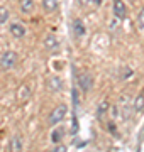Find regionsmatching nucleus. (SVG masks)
Instances as JSON below:
<instances>
[{
    "instance_id": "ddd939ff",
    "label": "nucleus",
    "mask_w": 144,
    "mask_h": 152,
    "mask_svg": "<svg viewBox=\"0 0 144 152\" xmlns=\"http://www.w3.org/2000/svg\"><path fill=\"white\" fill-rule=\"evenodd\" d=\"M9 17H10L9 9H7V7H0V26H2V24H5V22L9 20Z\"/></svg>"
},
{
    "instance_id": "6ab92c4d",
    "label": "nucleus",
    "mask_w": 144,
    "mask_h": 152,
    "mask_svg": "<svg viewBox=\"0 0 144 152\" xmlns=\"http://www.w3.org/2000/svg\"><path fill=\"white\" fill-rule=\"evenodd\" d=\"M82 2H95L97 5H100V0H82Z\"/></svg>"
},
{
    "instance_id": "20e7f679",
    "label": "nucleus",
    "mask_w": 144,
    "mask_h": 152,
    "mask_svg": "<svg viewBox=\"0 0 144 152\" xmlns=\"http://www.w3.org/2000/svg\"><path fill=\"white\" fill-rule=\"evenodd\" d=\"M114 14H115L117 19H126L127 9H126V4L122 0H114Z\"/></svg>"
},
{
    "instance_id": "dca6fc26",
    "label": "nucleus",
    "mask_w": 144,
    "mask_h": 152,
    "mask_svg": "<svg viewBox=\"0 0 144 152\" xmlns=\"http://www.w3.org/2000/svg\"><path fill=\"white\" fill-rule=\"evenodd\" d=\"M19 96H21V100H27L29 98V88L27 86H21V90H19Z\"/></svg>"
},
{
    "instance_id": "a211bd4d",
    "label": "nucleus",
    "mask_w": 144,
    "mask_h": 152,
    "mask_svg": "<svg viewBox=\"0 0 144 152\" xmlns=\"http://www.w3.org/2000/svg\"><path fill=\"white\" fill-rule=\"evenodd\" d=\"M63 151H66V147H63V145H58V147H56V152H63Z\"/></svg>"
},
{
    "instance_id": "2eb2a0df",
    "label": "nucleus",
    "mask_w": 144,
    "mask_h": 152,
    "mask_svg": "<svg viewBox=\"0 0 144 152\" xmlns=\"http://www.w3.org/2000/svg\"><path fill=\"white\" fill-rule=\"evenodd\" d=\"M107 108H109V103H107V102H104V103H100L98 112H97V115H98V118H102V117H104V113L107 112Z\"/></svg>"
},
{
    "instance_id": "f257e3e1",
    "label": "nucleus",
    "mask_w": 144,
    "mask_h": 152,
    "mask_svg": "<svg viewBox=\"0 0 144 152\" xmlns=\"http://www.w3.org/2000/svg\"><path fill=\"white\" fill-rule=\"evenodd\" d=\"M15 63H17V54L14 51H7V53H4L2 58H0V68L5 69V71L12 69V68L15 66Z\"/></svg>"
},
{
    "instance_id": "4468645a",
    "label": "nucleus",
    "mask_w": 144,
    "mask_h": 152,
    "mask_svg": "<svg viewBox=\"0 0 144 152\" xmlns=\"http://www.w3.org/2000/svg\"><path fill=\"white\" fill-rule=\"evenodd\" d=\"M137 27L144 32V9H141V12L137 15Z\"/></svg>"
},
{
    "instance_id": "1a4fd4ad",
    "label": "nucleus",
    "mask_w": 144,
    "mask_h": 152,
    "mask_svg": "<svg viewBox=\"0 0 144 152\" xmlns=\"http://www.w3.org/2000/svg\"><path fill=\"white\" fill-rule=\"evenodd\" d=\"M43 7L46 12H53L58 9V0H43Z\"/></svg>"
},
{
    "instance_id": "6e6552de",
    "label": "nucleus",
    "mask_w": 144,
    "mask_h": 152,
    "mask_svg": "<svg viewBox=\"0 0 144 152\" xmlns=\"http://www.w3.org/2000/svg\"><path fill=\"white\" fill-rule=\"evenodd\" d=\"M34 9V0H21V10L24 14H31Z\"/></svg>"
},
{
    "instance_id": "f8f14e48",
    "label": "nucleus",
    "mask_w": 144,
    "mask_h": 152,
    "mask_svg": "<svg viewBox=\"0 0 144 152\" xmlns=\"http://www.w3.org/2000/svg\"><path fill=\"white\" fill-rule=\"evenodd\" d=\"M63 135H65L63 129H58V130H54L53 134H51V142H53V144H60V142L63 140Z\"/></svg>"
},
{
    "instance_id": "f03ea898",
    "label": "nucleus",
    "mask_w": 144,
    "mask_h": 152,
    "mask_svg": "<svg viewBox=\"0 0 144 152\" xmlns=\"http://www.w3.org/2000/svg\"><path fill=\"white\" fill-rule=\"evenodd\" d=\"M65 115H66V105H60V107H56V108L53 110V113L49 115V124L51 125L60 124L61 120L65 118Z\"/></svg>"
},
{
    "instance_id": "9d476101",
    "label": "nucleus",
    "mask_w": 144,
    "mask_h": 152,
    "mask_svg": "<svg viewBox=\"0 0 144 152\" xmlns=\"http://www.w3.org/2000/svg\"><path fill=\"white\" fill-rule=\"evenodd\" d=\"M22 139H21V135H15L14 139H12L10 142V149L12 151H22Z\"/></svg>"
},
{
    "instance_id": "423d86ee",
    "label": "nucleus",
    "mask_w": 144,
    "mask_h": 152,
    "mask_svg": "<svg viewBox=\"0 0 144 152\" xmlns=\"http://www.w3.org/2000/svg\"><path fill=\"white\" fill-rule=\"evenodd\" d=\"M10 34L14 36V37L21 39L26 36V27H24L22 24H12L10 26Z\"/></svg>"
},
{
    "instance_id": "39448f33",
    "label": "nucleus",
    "mask_w": 144,
    "mask_h": 152,
    "mask_svg": "<svg viewBox=\"0 0 144 152\" xmlns=\"http://www.w3.org/2000/svg\"><path fill=\"white\" fill-rule=\"evenodd\" d=\"M73 32H75V37L80 39L85 36V26L83 22L80 20V19H76V20H73Z\"/></svg>"
},
{
    "instance_id": "0eeeda50",
    "label": "nucleus",
    "mask_w": 144,
    "mask_h": 152,
    "mask_svg": "<svg viewBox=\"0 0 144 152\" xmlns=\"http://www.w3.org/2000/svg\"><path fill=\"white\" fill-rule=\"evenodd\" d=\"M134 110H136L137 113L144 112V91L139 93L137 96H136V100H134Z\"/></svg>"
},
{
    "instance_id": "7ed1b4c3",
    "label": "nucleus",
    "mask_w": 144,
    "mask_h": 152,
    "mask_svg": "<svg viewBox=\"0 0 144 152\" xmlns=\"http://www.w3.org/2000/svg\"><path fill=\"white\" fill-rule=\"evenodd\" d=\"M78 85H80V88L83 91H88L90 88H92V85H93V76L88 75V73H82V75L78 76Z\"/></svg>"
},
{
    "instance_id": "9b49d317",
    "label": "nucleus",
    "mask_w": 144,
    "mask_h": 152,
    "mask_svg": "<svg viewBox=\"0 0 144 152\" xmlns=\"http://www.w3.org/2000/svg\"><path fill=\"white\" fill-rule=\"evenodd\" d=\"M44 46L48 49H58V39H56L54 36H48V37L44 39Z\"/></svg>"
},
{
    "instance_id": "f3484780",
    "label": "nucleus",
    "mask_w": 144,
    "mask_h": 152,
    "mask_svg": "<svg viewBox=\"0 0 144 152\" xmlns=\"http://www.w3.org/2000/svg\"><path fill=\"white\" fill-rule=\"evenodd\" d=\"M49 88H54V90H60V88H61V81H60V78H53V80H51V85H49Z\"/></svg>"
}]
</instances>
